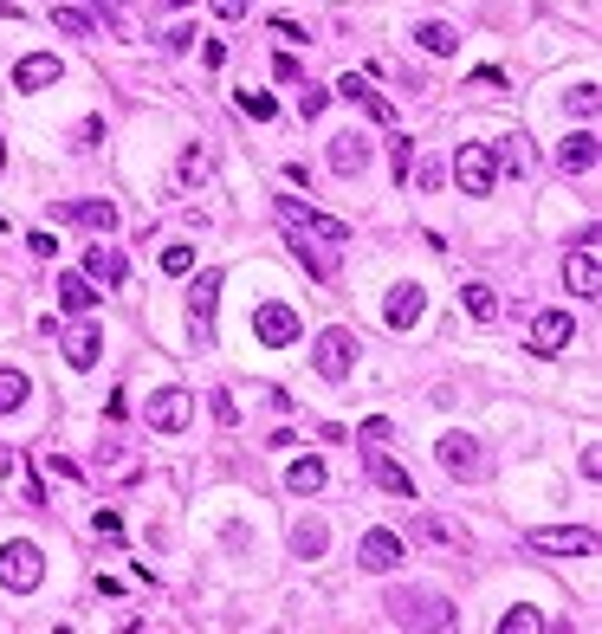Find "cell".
Wrapping results in <instances>:
<instances>
[{
    "instance_id": "cell-1",
    "label": "cell",
    "mask_w": 602,
    "mask_h": 634,
    "mask_svg": "<svg viewBox=\"0 0 602 634\" xmlns=\"http://www.w3.org/2000/svg\"><path fill=\"white\" fill-rule=\"evenodd\" d=\"M389 622L395 628H454V602L434 596V589H389Z\"/></svg>"
},
{
    "instance_id": "cell-2",
    "label": "cell",
    "mask_w": 602,
    "mask_h": 634,
    "mask_svg": "<svg viewBox=\"0 0 602 634\" xmlns=\"http://www.w3.org/2000/svg\"><path fill=\"white\" fill-rule=\"evenodd\" d=\"M272 208H279V220H285V233H292V240H324V246H350V227L337 214H318V208H305V201L298 195H279L272 201Z\"/></svg>"
},
{
    "instance_id": "cell-3",
    "label": "cell",
    "mask_w": 602,
    "mask_h": 634,
    "mask_svg": "<svg viewBox=\"0 0 602 634\" xmlns=\"http://www.w3.org/2000/svg\"><path fill=\"white\" fill-rule=\"evenodd\" d=\"M39 583H46V550H39L33 537H13V544H0V589H13V596H33Z\"/></svg>"
},
{
    "instance_id": "cell-4",
    "label": "cell",
    "mask_w": 602,
    "mask_h": 634,
    "mask_svg": "<svg viewBox=\"0 0 602 634\" xmlns=\"http://www.w3.org/2000/svg\"><path fill=\"white\" fill-rule=\"evenodd\" d=\"M311 369H318L324 382H350V369H357V337L350 330H318L311 337Z\"/></svg>"
},
{
    "instance_id": "cell-5",
    "label": "cell",
    "mask_w": 602,
    "mask_h": 634,
    "mask_svg": "<svg viewBox=\"0 0 602 634\" xmlns=\"http://www.w3.org/2000/svg\"><path fill=\"white\" fill-rule=\"evenodd\" d=\"M454 182L467 188V195H492V182H499V156H492V143H460L454 149Z\"/></svg>"
},
{
    "instance_id": "cell-6",
    "label": "cell",
    "mask_w": 602,
    "mask_h": 634,
    "mask_svg": "<svg viewBox=\"0 0 602 634\" xmlns=\"http://www.w3.org/2000/svg\"><path fill=\"white\" fill-rule=\"evenodd\" d=\"M253 337H259V350H292V343L305 337V324H298L292 305H259L253 311Z\"/></svg>"
},
{
    "instance_id": "cell-7",
    "label": "cell",
    "mask_w": 602,
    "mask_h": 634,
    "mask_svg": "<svg viewBox=\"0 0 602 634\" xmlns=\"http://www.w3.org/2000/svg\"><path fill=\"white\" fill-rule=\"evenodd\" d=\"M143 421L156 427V434H182V427L195 421V395H188V389H162V395H149Z\"/></svg>"
},
{
    "instance_id": "cell-8",
    "label": "cell",
    "mask_w": 602,
    "mask_h": 634,
    "mask_svg": "<svg viewBox=\"0 0 602 634\" xmlns=\"http://www.w3.org/2000/svg\"><path fill=\"white\" fill-rule=\"evenodd\" d=\"M564 285H570L577 298H596V292H602V266H596V227L583 233V246L564 259Z\"/></svg>"
},
{
    "instance_id": "cell-9",
    "label": "cell",
    "mask_w": 602,
    "mask_h": 634,
    "mask_svg": "<svg viewBox=\"0 0 602 634\" xmlns=\"http://www.w3.org/2000/svg\"><path fill=\"white\" fill-rule=\"evenodd\" d=\"M434 453H441V473L447 479H480V440H473V434H441V447H434Z\"/></svg>"
},
{
    "instance_id": "cell-10",
    "label": "cell",
    "mask_w": 602,
    "mask_h": 634,
    "mask_svg": "<svg viewBox=\"0 0 602 634\" xmlns=\"http://www.w3.org/2000/svg\"><path fill=\"white\" fill-rule=\"evenodd\" d=\"M357 563H363L369 576L402 570V537H395V531H363V537H357Z\"/></svg>"
},
{
    "instance_id": "cell-11",
    "label": "cell",
    "mask_w": 602,
    "mask_h": 634,
    "mask_svg": "<svg viewBox=\"0 0 602 634\" xmlns=\"http://www.w3.org/2000/svg\"><path fill=\"white\" fill-rule=\"evenodd\" d=\"M525 544H531V550H557V557H590V550H596V531H583V525H551V531H531Z\"/></svg>"
},
{
    "instance_id": "cell-12",
    "label": "cell",
    "mask_w": 602,
    "mask_h": 634,
    "mask_svg": "<svg viewBox=\"0 0 602 634\" xmlns=\"http://www.w3.org/2000/svg\"><path fill=\"white\" fill-rule=\"evenodd\" d=\"M570 337H577V317H570V311H538V317H531V350H538V356H557Z\"/></svg>"
},
{
    "instance_id": "cell-13",
    "label": "cell",
    "mask_w": 602,
    "mask_h": 634,
    "mask_svg": "<svg viewBox=\"0 0 602 634\" xmlns=\"http://www.w3.org/2000/svg\"><path fill=\"white\" fill-rule=\"evenodd\" d=\"M337 91H344V98L357 104L369 123H395V104L382 98V91H369V78H363V72H344V78H337Z\"/></svg>"
},
{
    "instance_id": "cell-14",
    "label": "cell",
    "mask_w": 602,
    "mask_h": 634,
    "mask_svg": "<svg viewBox=\"0 0 602 634\" xmlns=\"http://www.w3.org/2000/svg\"><path fill=\"white\" fill-rule=\"evenodd\" d=\"M421 311H428V292H421L415 279H402L389 292V305H382V317H389V330H408V324H421Z\"/></svg>"
},
{
    "instance_id": "cell-15",
    "label": "cell",
    "mask_w": 602,
    "mask_h": 634,
    "mask_svg": "<svg viewBox=\"0 0 602 634\" xmlns=\"http://www.w3.org/2000/svg\"><path fill=\"white\" fill-rule=\"evenodd\" d=\"M65 78V65L52 59V52H26L20 65H13V91H46V85H59Z\"/></svg>"
},
{
    "instance_id": "cell-16",
    "label": "cell",
    "mask_w": 602,
    "mask_h": 634,
    "mask_svg": "<svg viewBox=\"0 0 602 634\" xmlns=\"http://www.w3.org/2000/svg\"><path fill=\"white\" fill-rule=\"evenodd\" d=\"M201 182H214V149L208 143H188L182 156H175V188H201Z\"/></svg>"
},
{
    "instance_id": "cell-17",
    "label": "cell",
    "mask_w": 602,
    "mask_h": 634,
    "mask_svg": "<svg viewBox=\"0 0 602 634\" xmlns=\"http://www.w3.org/2000/svg\"><path fill=\"white\" fill-rule=\"evenodd\" d=\"M52 214L72 220V227H91V233H111V227H117V208H111V201H59Z\"/></svg>"
},
{
    "instance_id": "cell-18",
    "label": "cell",
    "mask_w": 602,
    "mask_h": 634,
    "mask_svg": "<svg viewBox=\"0 0 602 634\" xmlns=\"http://www.w3.org/2000/svg\"><path fill=\"white\" fill-rule=\"evenodd\" d=\"M331 169H337V175H363V169H369L363 130H337V136H331Z\"/></svg>"
},
{
    "instance_id": "cell-19",
    "label": "cell",
    "mask_w": 602,
    "mask_h": 634,
    "mask_svg": "<svg viewBox=\"0 0 602 634\" xmlns=\"http://www.w3.org/2000/svg\"><path fill=\"white\" fill-rule=\"evenodd\" d=\"M98 356H104V330H91V324L65 330V363L72 369H98Z\"/></svg>"
},
{
    "instance_id": "cell-20",
    "label": "cell",
    "mask_w": 602,
    "mask_h": 634,
    "mask_svg": "<svg viewBox=\"0 0 602 634\" xmlns=\"http://www.w3.org/2000/svg\"><path fill=\"white\" fill-rule=\"evenodd\" d=\"M85 279H98V285H123V279H130V266H123V253H117V246H91V253H85Z\"/></svg>"
},
{
    "instance_id": "cell-21",
    "label": "cell",
    "mask_w": 602,
    "mask_h": 634,
    "mask_svg": "<svg viewBox=\"0 0 602 634\" xmlns=\"http://www.w3.org/2000/svg\"><path fill=\"white\" fill-rule=\"evenodd\" d=\"M363 460H369V479H376L382 492H395V499H415V479H408L402 466L389 460V453H363Z\"/></svg>"
},
{
    "instance_id": "cell-22",
    "label": "cell",
    "mask_w": 602,
    "mask_h": 634,
    "mask_svg": "<svg viewBox=\"0 0 602 634\" xmlns=\"http://www.w3.org/2000/svg\"><path fill=\"white\" fill-rule=\"evenodd\" d=\"M557 169H564V175H590V169H596V136L577 130L564 149H557Z\"/></svg>"
},
{
    "instance_id": "cell-23",
    "label": "cell",
    "mask_w": 602,
    "mask_h": 634,
    "mask_svg": "<svg viewBox=\"0 0 602 634\" xmlns=\"http://www.w3.org/2000/svg\"><path fill=\"white\" fill-rule=\"evenodd\" d=\"M214 305H221V272H201V279L188 285V317H195V324H208Z\"/></svg>"
},
{
    "instance_id": "cell-24",
    "label": "cell",
    "mask_w": 602,
    "mask_h": 634,
    "mask_svg": "<svg viewBox=\"0 0 602 634\" xmlns=\"http://www.w3.org/2000/svg\"><path fill=\"white\" fill-rule=\"evenodd\" d=\"M415 537H428V544H447V550H467V531L447 525L441 512H415Z\"/></svg>"
},
{
    "instance_id": "cell-25",
    "label": "cell",
    "mask_w": 602,
    "mask_h": 634,
    "mask_svg": "<svg viewBox=\"0 0 602 634\" xmlns=\"http://www.w3.org/2000/svg\"><path fill=\"white\" fill-rule=\"evenodd\" d=\"M59 305L72 311V317H85L91 305H98V285H91L85 272H65V279H59Z\"/></svg>"
},
{
    "instance_id": "cell-26",
    "label": "cell",
    "mask_w": 602,
    "mask_h": 634,
    "mask_svg": "<svg viewBox=\"0 0 602 634\" xmlns=\"http://www.w3.org/2000/svg\"><path fill=\"white\" fill-rule=\"evenodd\" d=\"M292 550H298V557H324V550H331V525H324V518H298V525H292Z\"/></svg>"
},
{
    "instance_id": "cell-27",
    "label": "cell",
    "mask_w": 602,
    "mask_h": 634,
    "mask_svg": "<svg viewBox=\"0 0 602 634\" xmlns=\"http://www.w3.org/2000/svg\"><path fill=\"white\" fill-rule=\"evenodd\" d=\"M460 305H467V317L492 324V317H499V292H492V285H480V279H467V285H460Z\"/></svg>"
},
{
    "instance_id": "cell-28",
    "label": "cell",
    "mask_w": 602,
    "mask_h": 634,
    "mask_svg": "<svg viewBox=\"0 0 602 634\" xmlns=\"http://www.w3.org/2000/svg\"><path fill=\"white\" fill-rule=\"evenodd\" d=\"M415 46H421V52H434V59H447V52L460 46V33H454L447 20H428V26H415Z\"/></svg>"
},
{
    "instance_id": "cell-29",
    "label": "cell",
    "mask_w": 602,
    "mask_h": 634,
    "mask_svg": "<svg viewBox=\"0 0 602 634\" xmlns=\"http://www.w3.org/2000/svg\"><path fill=\"white\" fill-rule=\"evenodd\" d=\"M285 486H292V492H324V460H318V453H311V460H292Z\"/></svg>"
},
{
    "instance_id": "cell-30",
    "label": "cell",
    "mask_w": 602,
    "mask_h": 634,
    "mask_svg": "<svg viewBox=\"0 0 602 634\" xmlns=\"http://www.w3.org/2000/svg\"><path fill=\"white\" fill-rule=\"evenodd\" d=\"M26 395H33V382H26L20 369H0V415H13V408H26Z\"/></svg>"
},
{
    "instance_id": "cell-31",
    "label": "cell",
    "mask_w": 602,
    "mask_h": 634,
    "mask_svg": "<svg viewBox=\"0 0 602 634\" xmlns=\"http://www.w3.org/2000/svg\"><path fill=\"white\" fill-rule=\"evenodd\" d=\"M52 26H59L65 39H98V26H91V13H78V7H52Z\"/></svg>"
},
{
    "instance_id": "cell-32",
    "label": "cell",
    "mask_w": 602,
    "mask_h": 634,
    "mask_svg": "<svg viewBox=\"0 0 602 634\" xmlns=\"http://www.w3.org/2000/svg\"><path fill=\"white\" fill-rule=\"evenodd\" d=\"M538 628H544L538 609H505L499 615V634H538Z\"/></svg>"
},
{
    "instance_id": "cell-33",
    "label": "cell",
    "mask_w": 602,
    "mask_h": 634,
    "mask_svg": "<svg viewBox=\"0 0 602 634\" xmlns=\"http://www.w3.org/2000/svg\"><path fill=\"white\" fill-rule=\"evenodd\" d=\"M162 272H169V279H188V272H195V246H162Z\"/></svg>"
},
{
    "instance_id": "cell-34",
    "label": "cell",
    "mask_w": 602,
    "mask_h": 634,
    "mask_svg": "<svg viewBox=\"0 0 602 634\" xmlns=\"http://www.w3.org/2000/svg\"><path fill=\"white\" fill-rule=\"evenodd\" d=\"M240 110H246V117H259V123H272V117H279V104H272L266 91H240Z\"/></svg>"
},
{
    "instance_id": "cell-35",
    "label": "cell",
    "mask_w": 602,
    "mask_h": 634,
    "mask_svg": "<svg viewBox=\"0 0 602 634\" xmlns=\"http://www.w3.org/2000/svg\"><path fill=\"white\" fill-rule=\"evenodd\" d=\"M91 7L111 20V33H130V0H91Z\"/></svg>"
},
{
    "instance_id": "cell-36",
    "label": "cell",
    "mask_w": 602,
    "mask_h": 634,
    "mask_svg": "<svg viewBox=\"0 0 602 634\" xmlns=\"http://www.w3.org/2000/svg\"><path fill=\"white\" fill-rule=\"evenodd\" d=\"M324 104H331V91H318V85L298 91V110H305V117H324Z\"/></svg>"
},
{
    "instance_id": "cell-37",
    "label": "cell",
    "mask_w": 602,
    "mask_h": 634,
    "mask_svg": "<svg viewBox=\"0 0 602 634\" xmlns=\"http://www.w3.org/2000/svg\"><path fill=\"white\" fill-rule=\"evenodd\" d=\"M91 531H98V537H111V544H117V537H123V518H117V512H104V505H98V518H91Z\"/></svg>"
},
{
    "instance_id": "cell-38",
    "label": "cell",
    "mask_w": 602,
    "mask_h": 634,
    "mask_svg": "<svg viewBox=\"0 0 602 634\" xmlns=\"http://www.w3.org/2000/svg\"><path fill=\"white\" fill-rule=\"evenodd\" d=\"M195 46V33H188V26H169V33H162V52H188Z\"/></svg>"
},
{
    "instance_id": "cell-39",
    "label": "cell",
    "mask_w": 602,
    "mask_h": 634,
    "mask_svg": "<svg viewBox=\"0 0 602 634\" xmlns=\"http://www.w3.org/2000/svg\"><path fill=\"white\" fill-rule=\"evenodd\" d=\"M246 7L253 0H214V20H246Z\"/></svg>"
},
{
    "instance_id": "cell-40",
    "label": "cell",
    "mask_w": 602,
    "mask_h": 634,
    "mask_svg": "<svg viewBox=\"0 0 602 634\" xmlns=\"http://www.w3.org/2000/svg\"><path fill=\"white\" fill-rule=\"evenodd\" d=\"M26 246H33L39 259H52V253H59V240H52V233H26Z\"/></svg>"
},
{
    "instance_id": "cell-41",
    "label": "cell",
    "mask_w": 602,
    "mask_h": 634,
    "mask_svg": "<svg viewBox=\"0 0 602 634\" xmlns=\"http://www.w3.org/2000/svg\"><path fill=\"white\" fill-rule=\"evenodd\" d=\"M98 136H104V123H98V117H85V123H78V149H91Z\"/></svg>"
},
{
    "instance_id": "cell-42",
    "label": "cell",
    "mask_w": 602,
    "mask_h": 634,
    "mask_svg": "<svg viewBox=\"0 0 602 634\" xmlns=\"http://www.w3.org/2000/svg\"><path fill=\"white\" fill-rule=\"evenodd\" d=\"M596 104H602L596 85H577V110H583V117H596Z\"/></svg>"
},
{
    "instance_id": "cell-43",
    "label": "cell",
    "mask_w": 602,
    "mask_h": 634,
    "mask_svg": "<svg viewBox=\"0 0 602 634\" xmlns=\"http://www.w3.org/2000/svg\"><path fill=\"white\" fill-rule=\"evenodd\" d=\"M0 473H13V453L7 447H0Z\"/></svg>"
},
{
    "instance_id": "cell-44",
    "label": "cell",
    "mask_w": 602,
    "mask_h": 634,
    "mask_svg": "<svg viewBox=\"0 0 602 634\" xmlns=\"http://www.w3.org/2000/svg\"><path fill=\"white\" fill-rule=\"evenodd\" d=\"M13 13H20V7H13V0H0V20H13Z\"/></svg>"
},
{
    "instance_id": "cell-45",
    "label": "cell",
    "mask_w": 602,
    "mask_h": 634,
    "mask_svg": "<svg viewBox=\"0 0 602 634\" xmlns=\"http://www.w3.org/2000/svg\"><path fill=\"white\" fill-rule=\"evenodd\" d=\"M162 7H195V0H162Z\"/></svg>"
},
{
    "instance_id": "cell-46",
    "label": "cell",
    "mask_w": 602,
    "mask_h": 634,
    "mask_svg": "<svg viewBox=\"0 0 602 634\" xmlns=\"http://www.w3.org/2000/svg\"><path fill=\"white\" fill-rule=\"evenodd\" d=\"M0 169H7V143H0Z\"/></svg>"
}]
</instances>
